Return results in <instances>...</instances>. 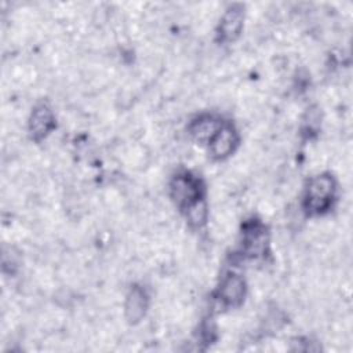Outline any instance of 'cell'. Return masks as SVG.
Instances as JSON below:
<instances>
[{
  "instance_id": "6da1fadb",
  "label": "cell",
  "mask_w": 353,
  "mask_h": 353,
  "mask_svg": "<svg viewBox=\"0 0 353 353\" xmlns=\"http://www.w3.org/2000/svg\"><path fill=\"white\" fill-rule=\"evenodd\" d=\"M334 192H335V182L332 176L327 174L314 176L313 179H310L306 189V194L303 200L305 210L313 215L323 214L331 205Z\"/></svg>"
},
{
  "instance_id": "7a4b0ae2",
  "label": "cell",
  "mask_w": 353,
  "mask_h": 353,
  "mask_svg": "<svg viewBox=\"0 0 353 353\" xmlns=\"http://www.w3.org/2000/svg\"><path fill=\"white\" fill-rule=\"evenodd\" d=\"M170 194L174 203L183 210L201 199L199 182L188 174H179L172 178L170 183Z\"/></svg>"
},
{
  "instance_id": "3957f363",
  "label": "cell",
  "mask_w": 353,
  "mask_h": 353,
  "mask_svg": "<svg viewBox=\"0 0 353 353\" xmlns=\"http://www.w3.org/2000/svg\"><path fill=\"white\" fill-rule=\"evenodd\" d=\"M268 244V236L265 228L258 223L252 222L245 226L243 233V245L244 252L251 258H258L265 254Z\"/></svg>"
},
{
  "instance_id": "277c9868",
  "label": "cell",
  "mask_w": 353,
  "mask_h": 353,
  "mask_svg": "<svg viewBox=\"0 0 353 353\" xmlns=\"http://www.w3.org/2000/svg\"><path fill=\"white\" fill-rule=\"evenodd\" d=\"M54 125H55V120H54L52 110L44 103L37 105L29 117L30 135L36 141H40L44 137H47V134L54 128Z\"/></svg>"
},
{
  "instance_id": "5b68a950",
  "label": "cell",
  "mask_w": 353,
  "mask_h": 353,
  "mask_svg": "<svg viewBox=\"0 0 353 353\" xmlns=\"http://www.w3.org/2000/svg\"><path fill=\"white\" fill-rule=\"evenodd\" d=\"M237 145V135L229 125H221L218 132L210 141V153L215 159L228 157Z\"/></svg>"
},
{
  "instance_id": "8992f818",
  "label": "cell",
  "mask_w": 353,
  "mask_h": 353,
  "mask_svg": "<svg viewBox=\"0 0 353 353\" xmlns=\"http://www.w3.org/2000/svg\"><path fill=\"white\" fill-rule=\"evenodd\" d=\"M148 309V296L145 291L139 287H132L127 296H125V303H124V314L128 323L137 324L139 323Z\"/></svg>"
},
{
  "instance_id": "52a82bcc",
  "label": "cell",
  "mask_w": 353,
  "mask_h": 353,
  "mask_svg": "<svg viewBox=\"0 0 353 353\" xmlns=\"http://www.w3.org/2000/svg\"><path fill=\"white\" fill-rule=\"evenodd\" d=\"M245 295L244 280L237 274H229L223 279L219 288V298L228 306H237Z\"/></svg>"
},
{
  "instance_id": "ba28073f",
  "label": "cell",
  "mask_w": 353,
  "mask_h": 353,
  "mask_svg": "<svg viewBox=\"0 0 353 353\" xmlns=\"http://www.w3.org/2000/svg\"><path fill=\"white\" fill-rule=\"evenodd\" d=\"M243 21H244V12L241 7L234 6L230 7L221 19L219 23V36L223 41H233L239 34L243 28Z\"/></svg>"
},
{
  "instance_id": "9c48e42d",
  "label": "cell",
  "mask_w": 353,
  "mask_h": 353,
  "mask_svg": "<svg viewBox=\"0 0 353 353\" xmlns=\"http://www.w3.org/2000/svg\"><path fill=\"white\" fill-rule=\"evenodd\" d=\"M219 128L221 124L216 119L211 116H203L192 123L190 134L199 142H210Z\"/></svg>"
},
{
  "instance_id": "30bf717a",
  "label": "cell",
  "mask_w": 353,
  "mask_h": 353,
  "mask_svg": "<svg viewBox=\"0 0 353 353\" xmlns=\"http://www.w3.org/2000/svg\"><path fill=\"white\" fill-rule=\"evenodd\" d=\"M186 216L190 225L193 226H201L207 218V207L203 199L193 203L190 207L186 208Z\"/></svg>"
}]
</instances>
